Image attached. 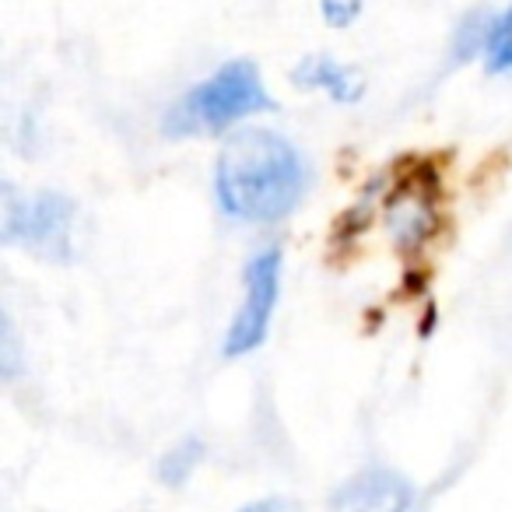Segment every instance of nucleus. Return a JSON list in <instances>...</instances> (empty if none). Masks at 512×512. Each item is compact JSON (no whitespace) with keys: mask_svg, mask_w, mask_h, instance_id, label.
Listing matches in <instances>:
<instances>
[{"mask_svg":"<svg viewBox=\"0 0 512 512\" xmlns=\"http://www.w3.org/2000/svg\"><path fill=\"white\" fill-rule=\"evenodd\" d=\"M313 186V165L295 141L267 127L225 137L214 158L218 211L242 225H274L299 211Z\"/></svg>","mask_w":512,"mask_h":512,"instance_id":"1","label":"nucleus"},{"mask_svg":"<svg viewBox=\"0 0 512 512\" xmlns=\"http://www.w3.org/2000/svg\"><path fill=\"white\" fill-rule=\"evenodd\" d=\"M274 109L278 102L267 92L260 67L253 60H228L172 102L162 130L169 137H214Z\"/></svg>","mask_w":512,"mask_h":512,"instance_id":"2","label":"nucleus"},{"mask_svg":"<svg viewBox=\"0 0 512 512\" xmlns=\"http://www.w3.org/2000/svg\"><path fill=\"white\" fill-rule=\"evenodd\" d=\"M78 204L57 190H4V246L22 249L43 264H71Z\"/></svg>","mask_w":512,"mask_h":512,"instance_id":"3","label":"nucleus"},{"mask_svg":"<svg viewBox=\"0 0 512 512\" xmlns=\"http://www.w3.org/2000/svg\"><path fill=\"white\" fill-rule=\"evenodd\" d=\"M281 274H285V249L278 242L256 249L246 260V267H242V302L235 309L232 323H228L225 341H221L225 358H246L267 341L281 302Z\"/></svg>","mask_w":512,"mask_h":512,"instance_id":"4","label":"nucleus"},{"mask_svg":"<svg viewBox=\"0 0 512 512\" xmlns=\"http://www.w3.org/2000/svg\"><path fill=\"white\" fill-rule=\"evenodd\" d=\"M383 218L390 246L400 256L421 253L442 228L439 186L432 176H400L383 197Z\"/></svg>","mask_w":512,"mask_h":512,"instance_id":"5","label":"nucleus"},{"mask_svg":"<svg viewBox=\"0 0 512 512\" xmlns=\"http://www.w3.org/2000/svg\"><path fill=\"white\" fill-rule=\"evenodd\" d=\"M414 484L393 467H365L330 495V512H411Z\"/></svg>","mask_w":512,"mask_h":512,"instance_id":"6","label":"nucleus"},{"mask_svg":"<svg viewBox=\"0 0 512 512\" xmlns=\"http://www.w3.org/2000/svg\"><path fill=\"white\" fill-rule=\"evenodd\" d=\"M292 85L302 92H323L330 102H341V106H355L365 95V74L351 64L316 53V57H302L292 67Z\"/></svg>","mask_w":512,"mask_h":512,"instance_id":"7","label":"nucleus"},{"mask_svg":"<svg viewBox=\"0 0 512 512\" xmlns=\"http://www.w3.org/2000/svg\"><path fill=\"white\" fill-rule=\"evenodd\" d=\"M200 460H204V442H200L197 435H186V439H179L176 446L158 460L155 474L165 488H183V484L197 474Z\"/></svg>","mask_w":512,"mask_h":512,"instance_id":"8","label":"nucleus"},{"mask_svg":"<svg viewBox=\"0 0 512 512\" xmlns=\"http://www.w3.org/2000/svg\"><path fill=\"white\" fill-rule=\"evenodd\" d=\"M484 71L495 78H509L512 74V4L498 15H491L488 43H484Z\"/></svg>","mask_w":512,"mask_h":512,"instance_id":"9","label":"nucleus"},{"mask_svg":"<svg viewBox=\"0 0 512 512\" xmlns=\"http://www.w3.org/2000/svg\"><path fill=\"white\" fill-rule=\"evenodd\" d=\"M488 29H491V11H470L453 32V43H449V53H453V64H470L484 53V43H488Z\"/></svg>","mask_w":512,"mask_h":512,"instance_id":"10","label":"nucleus"},{"mask_svg":"<svg viewBox=\"0 0 512 512\" xmlns=\"http://www.w3.org/2000/svg\"><path fill=\"white\" fill-rule=\"evenodd\" d=\"M365 0H320V15L330 29H351L362 18Z\"/></svg>","mask_w":512,"mask_h":512,"instance_id":"11","label":"nucleus"},{"mask_svg":"<svg viewBox=\"0 0 512 512\" xmlns=\"http://www.w3.org/2000/svg\"><path fill=\"white\" fill-rule=\"evenodd\" d=\"M239 512H295L292 498H281V495H267V498H253L246 502Z\"/></svg>","mask_w":512,"mask_h":512,"instance_id":"12","label":"nucleus"}]
</instances>
